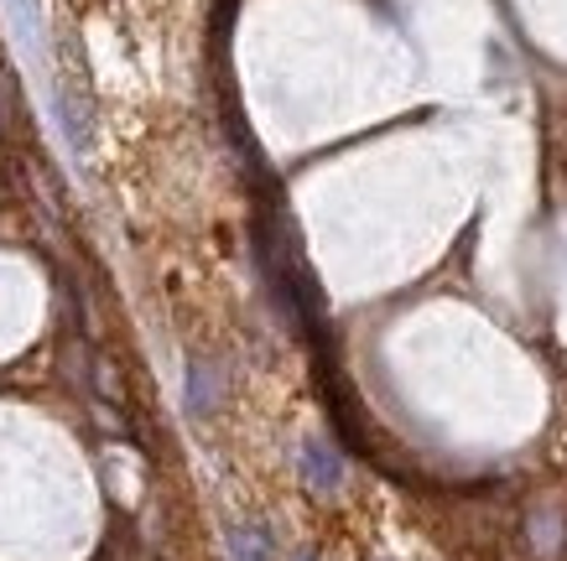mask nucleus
Returning a JSON list of instances; mask_svg holds the SVG:
<instances>
[{
	"label": "nucleus",
	"mask_w": 567,
	"mask_h": 561,
	"mask_svg": "<svg viewBox=\"0 0 567 561\" xmlns=\"http://www.w3.org/2000/svg\"><path fill=\"white\" fill-rule=\"evenodd\" d=\"M302 478H308V489H318V494H333L344 484V463H339V453H333L323 437H308V443H302Z\"/></svg>",
	"instance_id": "f257e3e1"
},
{
	"label": "nucleus",
	"mask_w": 567,
	"mask_h": 561,
	"mask_svg": "<svg viewBox=\"0 0 567 561\" xmlns=\"http://www.w3.org/2000/svg\"><path fill=\"white\" fill-rule=\"evenodd\" d=\"M224 401V374L219 364H208V359H193L188 364V411L193 416H208V411Z\"/></svg>",
	"instance_id": "f03ea898"
},
{
	"label": "nucleus",
	"mask_w": 567,
	"mask_h": 561,
	"mask_svg": "<svg viewBox=\"0 0 567 561\" xmlns=\"http://www.w3.org/2000/svg\"><path fill=\"white\" fill-rule=\"evenodd\" d=\"M229 561H276L271 530L266 526H235L229 530Z\"/></svg>",
	"instance_id": "7ed1b4c3"
},
{
	"label": "nucleus",
	"mask_w": 567,
	"mask_h": 561,
	"mask_svg": "<svg viewBox=\"0 0 567 561\" xmlns=\"http://www.w3.org/2000/svg\"><path fill=\"white\" fill-rule=\"evenodd\" d=\"M297 561H312V551H302V557H297Z\"/></svg>",
	"instance_id": "20e7f679"
}]
</instances>
